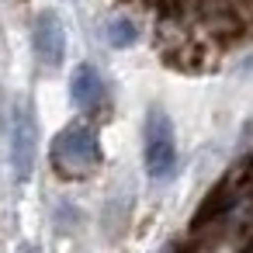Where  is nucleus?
Instances as JSON below:
<instances>
[{
  "label": "nucleus",
  "instance_id": "f03ea898",
  "mask_svg": "<svg viewBox=\"0 0 253 253\" xmlns=\"http://www.w3.org/2000/svg\"><path fill=\"white\" fill-rule=\"evenodd\" d=\"M142 149H146V170L153 180H170L177 173V139L167 111L153 108L142 125Z\"/></svg>",
  "mask_w": 253,
  "mask_h": 253
},
{
  "label": "nucleus",
  "instance_id": "7ed1b4c3",
  "mask_svg": "<svg viewBox=\"0 0 253 253\" xmlns=\"http://www.w3.org/2000/svg\"><path fill=\"white\" fill-rule=\"evenodd\" d=\"M35 142H39V125H35L32 111L18 108L14 125H11V163H14L18 180H28L35 170Z\"/></svg>",
  "mask_w": 253,
  "mask_h": 253
},
{
  "label": "nucleus",
  "instance_id": "f257e3e1",
  "mask_svg": "<svg viewBox=\"0 0 253 253\" xmlns=\"http://www.w3.org/2000/svg\"><path fill=\"white\" fill-rule=\"evenodd\" d=\"M52 167L63 173V177H84L90 173L97 163H101V146H97V135L94 128L87 125H70L63 128L56 139H52Z\"/></svg>",
  "mask_w": 253,
  "mask_h": 253
},
{
  "label": "nucleus",
  "instance_id": "423d86ee",
  "mask_svg": "<svg viewBox=\"0 0 253 253\" xmlns=\"http://www.w3.org/2000/svg\"><path fill=\"white\" fill-rule=\"evenodd\" d=\"M104 39H108L111 49H128V45L139 42V28H135L128 18H111V21L104 25Z\"/></svg>",
  "mask_w": 253,
  "mask_h": 253
},
{
  "label": "nucleus",
  "instance_id": "39448f33",
  "mask_svg": "<svg viewBox=\"0 0 253 253\" xmlns=\"http://www.w3.org/2000/svg\"><path fill=\"white\" fill-rule=\"evenodd\" d=\"M70 97H73V108H77L80 115H97V111H101V104H104V80H101L97 66L80 63V66L73 70Z\"/></svg>",
  "mask_w": 253,
  "mask_h": 253
},
{
  "label": "nucleus",
  "instance_id": "20e7f679",
  "mask_svg": "<svg viewBox=\"0 0 253 253\" xmlns=\"http://www.w3.org/2000/svg\"><path fill=\"white\" fill-rule=\"evenodd\" d=\"M32 45H35V56L42 59V66H59L66 59V28L56 11H42L35 18Z\"/></svg>",
  "mask_w": 253,
  "mask_h": 253
}]
</instances>
